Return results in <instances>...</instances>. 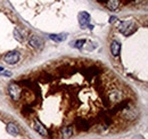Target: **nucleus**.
I'll return each instance as SVG.
<instances>
[{"label":"nucleus","instance_id":"f257e3e1","mask_svg":"<svg viewBox=\"0 0 148 139\" xmlns=\"http://www.w3.org/2000/svg\"><path fill=\"white\" fill-rule=\"evenodd\" d=\"M8 92L12 97L13 100H19L21 99V95H22V88L17 82H12L8 87Z\"/></svg>","mask_w":148,"mask_h":139},{"label":"nucleus","instance_id":"f03ea898","mask_svg":"<svg viewBox=\"0 0 148 139\" xmlns=\"http://www.w3.org/2000/svg\"><path fill=\"white\" fill-rule=\"evenodd\" d=\"M136 30L134 28V24L131 22V21H124V22H121L120 25H119V31L122 32L124 35H130L131 33H133V31Z\"/></svg>","mask_w":148,"mask_h":139},{"label":"nucleus","instance_id":"7ed1b4c3","mask_svg":"<svg viewBox=\"0 0 148 139\" xmlns=\"http://www.w3.org/2000/svg\"><path fill=\"white\" fill-rule=\"evenodd\" d=\"M3 61L7 64H16L19 61V52H9L8 54H6V56L3 57Z\"/></svg>","mask_w":148,"mask_h":139},{"label":"nucleus","instance_id":"20e7f679","mask_svg":"<svg viewBox=\"0 0 148 139\" xmlns=\"http://www.w3.org/2000/svg\"><path fill=\"white\" fill-rule=\"evenodd\" d=\"M29 43L31 47H33L36 49H41L43 47V40L41 38H39L38 35H31L29 38Z\"/></svg>","mask_w":148,"mask_h":139},{"label":"nucleus","instance_id":"39448f33","mask_svg":"<svg viewBox=\"0 0 148 139\" xmlns=\"http://www.w3.org/2000/svg\"><path fill=\"white\" fill-rule=\"evenodd\" d=\"M75 125H76V128L79 129V130H83V131H87V130H89V128H90V123L88 120H86V119H82V118H77V119H75Z\"/></svg>","mask_w":148,"mask_h":139},{"label":"nucleus","instance_id":"423d86ee","mask_svg":"<svg viewBox=\"0 0 148 139\" xmlns=\"http://www.w3.org/2000/svg\"><path fill=\"white\" fill-rule=\"evenodd\" d=\"M89 22H90V15L87 13V12H81L79 14V23L81 25L82 29H84L86 26L89 25Z\"/></svg>","mask_w":148,"mask_h":139},{"label":"nucleus","instance_id":"0eeeda50","mask_svg":"<svg viewBox=\"0 0 148 139\" xmlns=\"http://www.w3.org/2000/svg\"><path fill=\"white\" fill-rule=\"evenodd\" d=\"M34 130L37 131L38 133H40L41 136H43V137H48L49 136V132L47 131V129L45 128V125L39 121V120H34Z\"/></svg>","mask_w":148,"mask_h":139},{"label":"nucleus","instance_id":"6e6552de","mask_svg":"<svg viewBox=\"0 0 148 139\" xmlns=\"http://www.w3.org/2000/svg\"><path fill=\"white\" fill-rule=\"evenodd\" d=\"M111 52L112 55L114 57H117L120 55V52H121V45L119 41H113L111 45Z\"/></svg>","mask_w":148,"mask_h":139},{"label":"nucleus","instance_id":"1a4fd4ad","mask_svg":"<svg viewBox=\"0 0 148 139\" xmlns=\"http://www.w3.org/2000/svg\"><path fill=\"white\" fill-rule=\"evenodd\" d=\"M6 130H7V132H8L9 135H12V136H16V135H18V132H19L18 128H17V125H16L15 123H8L7 127H6Z\"/></svg>","mask_w":148,"mask_h":139},{"label":"nucleus","instance_id":"9d476101","mask_svg":"<svg viewBox=\"0 0 148 139\" xmlns=\"http://www.w3.org/2000/svg\"><path fill=\"white\" fill-rule=\"evenodd\" d=\"M106 5H107L110 10H117L119 5H120V0H107Z\"/></svg>","mask_w":148,"mask_h":139},{"label":"nucleus","instance_id":"9b49d317","mask_svg":"<svg viewBox=\"0 0 148 139\" xmlns=\"http://www.w3.org/2000/svg\"><path fill=\"white\" fill-rule=\"evenodd\" d=\"M62 135L64 138H70L72 135H73V128L72 127H65L62 129Z\"/></svg>","mask_w":148,"mask_h":139},{"label":"nucleus","instance_id":"f8f14e48","mask_svg":"<svg viewBox=\"0 0 148 139\" xmlns=\"http://www.w3.org/2000/svg\"><path fill=\"white\" fill-rule=\"evenodd\" d=\"M49 38L51 40H54L56 42H60V41H64L66 39V34L65 33H60V34H50Z\"/></svg>","mask_w":148,"mask_h":139},{"label":"nucleus","instance_id":"ddd939ff","mask_svg":"<svg viewBox=\"0 0 148 139\" xmlns=\"http://www.w3.org/2000/svg\"><path fill=\"white\" fill-rule=\"evenodd\" d=\"M14 36H15V39H16V40H18V41H23V40H24V32H23V31H21L18 28H16V29L14 30Z\"/></svg>","mask_w":148,"mask_h":139},{"label":"nucleus","instance_id":"4468645a","mask_svg":"<svg viewBox=\"0 0 148 139\" xmlns=\"http://www.w3.org/2000/svg\"><path fill=\"white\" fill-rule=\"evenodd\" d=\"M84 43H86V40H83V39H82V40H77V41L75 42V47L80 49V48H82V46H83Z\"/></svg>","mask_w":148,"mask_h":139},{"label":"nucleus","instance_id":"2eb2a0df","mask_svg":"<svg viewBox=\"0 0 148 139\" xmlns=\"http://www.w3.org/2000/svg\"><path fill=\"white\" fill-rule=\"evenodd\" d=\"M115 19H116V17H115V16H112L111 19H110V22H111V23H113V22H114Z\"/></svg>","mask_w":148,"mask_h":139}]
</instances>
